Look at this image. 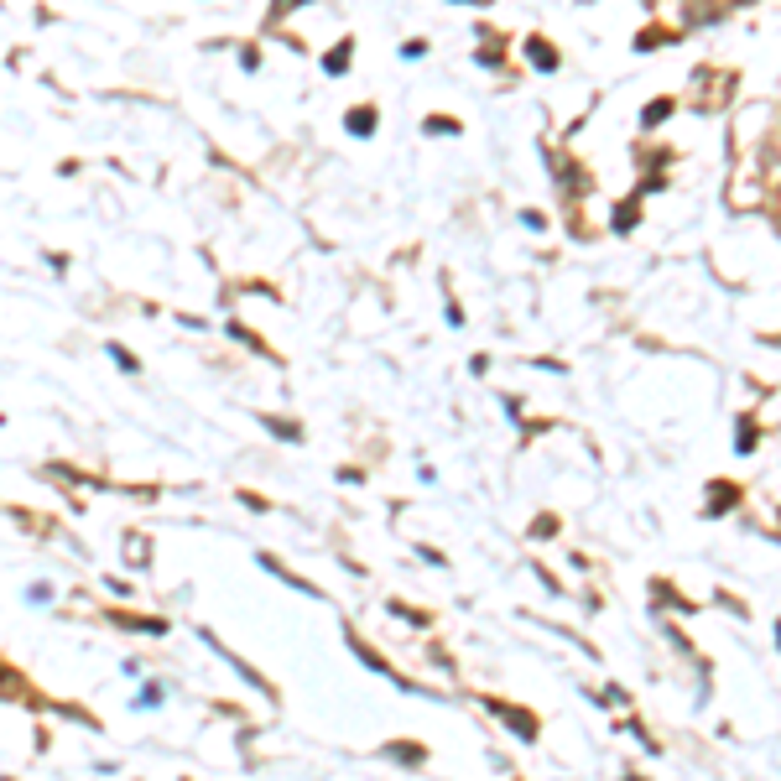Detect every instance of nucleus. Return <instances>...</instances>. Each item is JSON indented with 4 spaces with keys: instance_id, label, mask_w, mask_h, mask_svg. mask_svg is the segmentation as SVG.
Masks as SVG:
<instances>
[{
    "instance_id": "f257e3e1",
    "label": "nucleus",
    "mask_w": 781,
    "mask_h": 781,
    "mask_svg": "<svg viewBox=\"0 0 781 781\" xmlns=\"http://www.w3.org/2000/svg\"><path fill=\"white\" fill-rule=\"evenodd\" d=\"M349 130H355V136H370V130H375V110H370V105L349 110Z\"/></svg>"
},
{
    "instance_id": "f03ea898",
    "label": "nucleus",
    "mask_w": 781,
    "mask_h": 781,
    "mask_svg": "<svg viewBox=\"0 0 781 781\" xmlns=\"http://www.w3.org/2000/svg\"><path fill=\"white\" fill-rule=\"evenodd\" d=\"M526 58H537V63H542V73H552V68H557V52L547 48V42H526Z\"/></svg>"
},
{
    "instance_id": "7ed1b4c3",
    "label": "nucleus",
    "mask_w": 781,
    "mask_h": 781,
    "mask_svg": "<svg viewBox=\"0 0 781 781\" xmlns=\"http://www.w3.org/2000/svg\"><path fill=\"white\" fill-rule=\"evenodd\" d=\"M110 360H115V365L125 370V375H136V370H141V360L130 355V349H120V344H110Z\"/></svg>"
},
{
    "instance_id": "20e7f679",
    "label": "nucleus",
    "mask_w": 781,
    "mask_h": 781,
    "mask_svg": "<svg viewBox=\"0 0 781 781\" xmlns=\"http://www.w3.org/2000/svg\"><path fill=\"white\" fill-rule=\"evenodd\" d=\"M667 115H672V99H651L641 120H646V125H656V120H667Z\"/></svg>"
},
{
    "instance_id": "39448f33",
    "label": "nucleus",
    "mask_w": 781,
    "mask_h": 781,
    "mask_svg": "<svg viewBox=\"0 0 781 781\" xmlns=\"http://www.w3.org/2000/svg\"><path fill=\"white\" fill-rule=\"evenodd\" d=\"M152 703H162V687L146 683V687H141V698H136V709H152Z\"/></svg>"
},
{
    "instance_id": "423d86ee",
    "label": "nucleus",
    "mask_w": 781,
    "mask_h": 781,
    "mask_svg": "<svg viewBox=\"0 0 781 781\" xmlns=\"http://www.w3.org/2000/svg\"><path fill=\"white\" fill-rule=\"evenodd\" d=\"M344 63H349V42H344V48H333V58H329V73H344Z\"/></svg>"
},
{
    "instance_id": "0eeeda50",
    "label": "nucleus",
    "mask_w": 781,
    "mask_h": 781,
    "mask_svg": "<svg viewBox=\"0 0 781 781\" xmlns=\"http://www.w3.org/2000/svg\"><path fill=\"white\" fill-rule=\"evenodd\" d=\"M26 599H32V604H48L52 589H48V583H32V589H26Z\"/></svg>"
},
{
    "instance_id": "6e6552de",
    "label": "nucleus",
    "mask_w": 781,
    "mask_h": 781,
    "mask_svg": "<svg viewBox=\"0 0 781 781\" xmlns=\"http://www.w3.org/2000/svg\"><path fill=\"white\" fill-rule=\"evenodd\" d=\"M427 130H433V136H443V130H448V136H453V130H459V120H427Z\"/></svg>"
}]
</instances>
